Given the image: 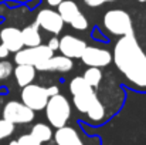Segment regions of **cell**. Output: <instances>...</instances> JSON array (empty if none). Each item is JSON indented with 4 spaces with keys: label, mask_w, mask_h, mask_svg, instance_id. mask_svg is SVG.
<instances>
[{
    "label": "cell",
    "mask_w": 146,
    "mask_h": 145,
    "mask_svg": "<svg viewBox=\"0 0 146 145\" xmlns=\"http://www.w3.org/2000/svg\"><path fill=\"white\" fill-rule=\"evenodd\" d=\"M112 61L133 87L146 90V53L135 34L119 37L113 47Z\"/></svg>",
    "instance_id": "cell-1"
},
{
    "label": "cell",
    "mask_w": 146,
    "mask_h": 145,
    "mask_svg": "<svg viewBox=\"0 0 146 145\" xmlns=\"http://www.w3.org/2000/svg\"><path fill=\"white\" fill-rule=\"evenodd\" d=\"M97 100H98V97H97L95 90H91V91H87V93H82V94L72 96L74 107H75L77 111H80L81 114H87L88 110L92 107V104H94Z\"/></svg>",
    "instance_id": "cell-15"
},
{
    "label": "cell",
    "mask_w": 146,
    "mask_h": 145,
    "mask_svg": "<svg viewBox=\"0 0 146 145\" xmlns=\"http://www.w3.org/2000/svg\"><path fill=\"white\" fill-rule=\"evenodd\" d=\"M91 90H94V88L84 80V77H74L70 83V93L72 96L82 94V93H87V91H91Z\"/></svg>",
    "instance_id": "cell-20"
},
{
    "label": "cell",
    "mask_w": 146,
    "mask_h": 145,
    "mask_svg": "<svg viewBox=\"0 0 146 145\" xmlns=\"http://www.w3.org/2000/svg\"><path fill=\"white\" fill-rule=\"evenodd\" d=\"M62 1H64V0H47L48 6H51V7H58Z\"/></svg>",
    "instance_id": "cell-28"
},
{
    "label": "cell",
    "mask_w": 146,
    "mask_h": 145,
    "mask_svg": "<svg viewBox=\"0 0 146 145\" xmlns=\"http://www.w3.org/2000/svg\"><path fill=\"white\" fill-rule=\"evenodd\" d=\"M85 47H87V43L82 39L75 37V36H71V34H64L60 39V47H58V50L65 57L80 58L81 54L84 53Z\"/></svg>",
    "instance_id": "cell-10"
},
{
    "label": "cell",
    "mask_w": 146,
    "mask_h": 145,
    "mask_svg": "<svg viewBox=\"0 0 146 145\" xmlns=\"http://www.w3.org/2000/svg\"><path fill=\"white\" fill-rule=\"evenodd\" d=\"M9 145H16V141H11V142H10Z\"/></svg>",
    "instance_id": "cell-29"
},
{
    "label": "cell",
    "mask_w": 146,
    "mask_h": 145,
    "mask_svg": "<svg viewBox=\"0 0 146 145\" xmlns=\"http://www.w3.org/2000/svg\"><path fill=\"white\" fill-rule=\"evenodd\" d=\"M139 1H146V0H139Z\"/></svg>",
    "instance_id": "cell-31"
},
{
    "label": "cell",
    "mask_w": 146,
    "mask_h": 145,
    "mask_svg": "<svg viewBox=\"0 0 146 145\" xmlns=\"http://www.w3.org/2000/svg\"><path fill=\"white\" fill-rule=\"evenodd\" d=\"M52 137H54V141L57 145H78L80 142H82L77 130L72 127H68V125L57 128V131L54 132Z\"/></svg>",
    "instance_id": "cell-13"
},
{
    "label": "cell",
    "mask_w": 146,
    "mask_h": 145,
    "mask_svg": "<svg viewBox=\"0 0 146 145\" xmlns=\"http://www.w3.org/2000/svg\"><path fill=\"white\" fill-rule=\"evenodd\" d=\"M44 110H46L47 121L54 128L67 125V122L71 118V104L61 94H55V96L50 97Z\"/></svg>",
    "instance_id": "cell-3"
},
{
    "label": "cell",
    "mask_w": 146,
    "mask_h": 145,
    "mask_svg": "<svg viewBox=\"0 0 146 145\" xmlns=\"http://www.w3.org/2000/svg\"><path fill=\"white\" fill-rule=\"evenodd\" d=\"M36 67L34 65H29V64H17V67H14L13 74L16 78V83L19 87H26L29 84H31L36 78Z\"/></svg>",
    "instance_id": "cell-14"
},
{
    "label": "cell",
    "mask_w": 146,
    "mask_h": 145,
    "mask_svg": "<svg viewBox=\"0 0 146 145\" xmlns=\"http://www.w3.org/2000/svg\"><path fill=\"white\" fill-rule=\"evenodd\" d=\"M13 132H14V124L4 120V118H1L0 120V141L9 138Z\"/></svg>",
    "instance_id": "cell-21"
},
{
    "label": "cell",
    "mask_w": 146,
    "mask_h": 145,
    "mask_svg": "<svg viewBox=\"0 0 146 145\" xmlns=\"http://www.w3.org/2000/svg\"><path fill=\"white\" fill-rule=\"evenodd\" d=\"M102 24L105 30L113 36L123 37L128 34H133V24L129 13L122 9H112L104 14Z\"/></svg>",
    "instance_id": "cell-2"
},
{
    "label": "cell",
    "mask_w": 146,
    "mask_h": 145,
    "mask_svg": "<svg viewBox=\"0 0 146 145\" xmlns=\"http://www.w3.org/2000/svg\"><path fill=\"white\" fill-rule=\"evenodd\" d=\"M38 24L37 23H33L27 27H24L21 30V37H23V43H24V47H36L38 44H41V34H40V30H38Z\"/></svg>",
    "instance_id": "cell-16"
},
{
    "label": "cell",
    "mask_w": 146,
    "mask_h": 145,
    "mask_svg": "<svg viewBox=\"0 0 146 145\" xmlns=\"http://www.w3.org/2000/svg\"><path fill=\"white\" fill-rule=\"evenodd\" d=\"M61 16V19L64 20V23L70 24L72 29L78 30V31H84L88 29V20L87 17L82 14L81 9L78 7V4L72 0H64L57 10Z\"/></svg>",
    "instance_id": "cell-4"
},
{
    "label": "cell",
    "mask_w": 146,
    "mask_h": 145,
    "mask_svg": "<svg viewBox=\"0 0 146 145\" xmlns=\"http://www.w3.org/2000/svg\"><path fill=\"white\" fill-rule=\"evenodd\" d=\"M84 80L92 87V88H97L98 86L101 84V81H102V71H101V68H98V67H90V68H87L85 71H84Z\"/></svg>",
    "instance_id": "cell-19"
},
{
    "label": "cell",
    "mask_w": 146,
    "mask_h": 145,
    "mask_svg": "<svg viewBox=\"0 0 146 145\" xmlns=\"http://www.w3.org/2000/svg\"><path fill=\"white\" fill-rule=\"evenodd\" d=\"M74 67L72 58L65 55H51L50 58L44 60L43 63L36 65L38 71H57V73H68Z\"/></svg>",
    "instance_id": "cell-11"
},
{
    "label": "cell",
    "mask_w": 146,
    "mask_h": 145,
    "mask_svg": "<svg viewBox=\"0 0 146 145\" xmlns=\"http://www.w3.org/2000/svg\"><path fill=\"white\" fill-rule=\"evenodd\" d=\"M13 64L7 60H0V81L7 80L13 74Z\"/></svg>",
    "instance_id": "cell-22"
},
{
    "label": "cell",
    "mask_w": 146,
    "mask_h": 145,
    "mask_svg": "<svg viewBox=\"0 0 146 145\" xmlns=\"http://www.w3.org/2000/svg\"><path fill=\"white\" fill-rule=\"evenodd\" d=\"M109 1H115V0H84V3L88 6V7H99L105 3H109Z\"/></svg>",
    "instance_id": "cell-24"
},
{
    "label": "cell",
    "mask_w": 146,
    "mask_h": 145,
    "mask_svg": "<svg viewBox=\"0 0 146 145\" xmlns=\"http://www.w3.org/2000/svg\"><path fill=\"white\" fill-rule=\"evenodd\" d=\"M16 145H41V142L37 141L31 134H23L16 140Z\"/></svg>",
    "instance_id": "cell-23"
},
{
    "label": "cell",
    "mask_w": 146,
    "mask_h": 145,
    "mask_svg": "<svg viewBox=\"0 0 146 145\" xmlns=\"http://www.w3.org/2000/svg\"><path fill=\"white\" fill-rule=\"evenodd\" d=\"M10 54V50L6 47L4 44H0V60H6Z\"/></svg>",
    "instance_id": "cell-26"
},
{
    "label": "cell",
    "mask_w": 146,
    "mask_h": 145,
    "mask_svg": "<svg viewBox=\"0 0 146 145\" xmlns=\"http://www.w3.org/2000/svg\"><path fill=\"white\" fill-rule=\"evenodd\" d=\"M34 23H37L38 27H41L43 30L48 31L54 36L61 33L64 29V20L61 19L60 13L52 9H41L37 13Z\"/></svg>",
    "instance_id": "cell-8"
},
{
    "label": "cell",
    "mask_w": 146,
    "mask_h": 145,
    "mask_svg": "<svg viewBox=\"0 0 146 145\" xmlns=\"http://www.w3.org/2000/svg\"><path fill=\"white\" fill-rule=\"evenodd\" d=\"M85 115H87L88 120H90L91 122H94V124H99V122H102V121L105 120V117H106V110H105V105L102 104V101H99V98L92 104V107L88 110V112H87Z\"/></svg>",
    "instance_id": "cell-18"
},
{
    "label": "cell",
    "mask_w": 146,
    "mask_h": 145,
    "mask_svg": "<svg viewBox=\"0 0 146 145\" xmlns=\"http://www.w3.org/2000/svg\"><path fill=\"white\" fill-rule=\"evenodd\" d=\"M52 51H55V50H58L60 47V39H57V37H51L48 40V44H47Z\"/></svg>",
    "instance_id": "cell-25"
},
{
    "label": "cell",
    "mask_w": 146,
    "mask_h": 145,
    "mask_svg": "<svg viewBox=\"0 0 146 145\" xmlns=\"http://www.w3.org/2000/svg\"><path fill=\"white\" fill-rule=\"evenodd\" d=\"M54 55V51L47 44H38L36 47H23L21 50L14 53V63L16 64H29L37 65L44 60Z\"/></svg>",
    "instance_id": "cell-5"
},
{
    "label": "cell",
    "mask_w": 146,
    "mask_h": 145,
    "mask_svg": "<svg viewBox=\"0 0 146 145\" xmlns=\"http://www.w3.org/2000/svg\"><path fill=\"white\" fill-rule=\"evenodd\" d=\"M0 41L10 50V53H16L24 47L23 37H21V30L13 26L3 27L0 30Z\"/></svg>",
    "instance_id": "cell-12"
},
{
    "label": "cell",
    "mask_w": 146,
    "mask_h": 145,
    "mask_svg": "<svg viewBox=\"0 0 146 145\" xmlns=\"http://www.w3.org/2000/svg\"><path fill=\"white\" fill-rule=\"evenodd\" d=\"M78 145H85V144H84V142H80V144H78Z\"/></svg>",
    "instance_id": "cell-30"
},
{
    "label": "cell",
    "mask_w": 146,
    "mask_h": 145,
    "mask_svg": "<svg viewBox=\"0 0 146 145\" xmlns=\"http://www.w3.org/2000/svg\"><path fill=\"white\" fill-rule=\"evenodd\" d=\"M46 88H47V94H48V97L60 94V88H58L57 86H50V87H46Z\"/></svg>",
    "instance_id": "cell-27"
},
{
    "label": "cell",
    "mask_w": 146,
    "mask_h": 145,
    "mask_svg": "<svg viewBox=\"0 0 146 145\" xmlns=\"http://www.w3.org/2000/svg\"><path fill=\"white\" fill-rule=\"evenodd\" d=\"M36 111H33L30 107H27L21 101H7L3 107V118L16 124H29L34 120Z\"/></svg>",
    "instance_id": "cell-6"
},
{
    "label": "cell",
    "mask_w": 146,
    "mask_h": 145,
    "mask_svg": "<svg viewBox=\"0 0 146 145\" xmlns=\"http://www.w3.org/2000/svg\"><path fill=\"white\" fill-rule=\"evenodd\" d=\"M21 102H24L27 107H30L33 111H43L47 105L48 101V94L47 88L38 84H29L21 88Z\"/></svg>",
    "instance_id": "cell-7"
},
{
    "label": "cell",
    "mask_w": 146,
    "mask_h": 145,
    "mask_svg": "<svg viewBox=\"0 0 146 145\" xmlns=\"http://www.w3.org/2000/svg\"><path fill=\"white\" fill-rule=\"evenodd\" d=\"M37 141H40L41 144L44 142H48L52 138V130L51 127L47 124H43V122H38V124H34L33 128H31V132H30Z\"/></svg>",
    "instance_id": "cell-17"
},
{
    "label": "cell",
    "mask_w": 146,
    "mask_h": 145,
    "mask_svg": "<svg viewBox=\"0 0 146 145\" xmlns=\"http://www.w3.org/2000/svg\"><path fill=\"white\" fill-rule=\"evenodd\" d=\"M82 63L88 67H106L112 63V54L109 50L102 47H95V46H87L84 53L80 57Z\"/></svg>",
    "instance_id": "cell-9"
}]
</instances>
